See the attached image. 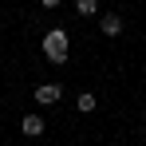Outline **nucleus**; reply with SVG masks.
<instances>
[{"instance_id":"20e7f679","label":"nucleus","mask_w":146,"mask_h":146,"mask_svg":"<svg viewBox=\"0 0 146 146\" xmlns=\"http://www.w3.org/2000/svg\"><path fill=\"white\" fill-rule=\"evenodd\" d=\"M103 32H107V36H119V32H122V20L115 16V12H107V16H103Z\"/></svg>"},{"instance_id":"0eeeda50","label":"nucleus","mask_w":146,"mask_h":146,"mask_svg":"<svg viewBox=\"0 0 146 146\" xmlns=\"http://www.w3.org/2000/svg\"><path fill=\"white\" fill-rule=\"evenodd\" d=\"M55 4H59V0H44V8H55Z\"/></svg>"},{"instance_id":"f03ea898","label":"nucleus","mask_w":146,"mask_h":146,"mask_svg":"<svg viewBox=\"0 0 146 146\" xmlns=\"http://www.w3.org/2000/svg\"><path fill=\"white\" fill-rule=\"evenodd\" d=\"M59 95H63V91H59L55 83H44V87H36V103H40V107H51V103H59Z\"/></svg>"},{"instance_id":"f257e3e1","label":"nucleus","mask_w":146,"mask_h":146,"mask_svg":"<svg viewBox=\"0 0 146 146\" xmlns=\"http://www.w3.org/2000/svg\"><path fill=\"white\" fill-rule=\"evenodd\" d=\"M67 51H71V44H67V36H63L59 28L44 36V55H48L51 63H63V59H67Z\"/></svg>"},{"instance_id":"39448f33","label":"nucleus","mask_w":146,"mask_h":146,"mask_svg":"<svg viewBox=\"0 0 146 146\" xmlns=\"http://www.w3.org/2000/svg\"><path fill=\"white\" fill-rule=\"evenodd\" d=\"M75 8L83 12V16H95V8H99V0H75Z\"/></svg>"},{"instance_id":"7ed1b4c3","label":"nucleus","mask_w":146,"mask_h":146,"mask_svg":"<svg viewBox=\"0 0 146 146\" xmlns=\"http://www.w3.org/2000/svg\"><path fill=\"white\" fill-rule=\"evenodd\" d=\"M20 126H24V134H28V138H36V134H44V119H40V115H28V119L20 122Z\"/></svg>"},{"instance_id":"423d86ee","label":"nucleus","mask_w":146,"mask_h":146,"mask_svg":"<svg viewBox=\"0 0 146 146\" xmlns=\"http://www.w3.org/2000/svg\"><path fill=\"white\" fill-rule=\"evenodd\" d=\"M75 107H79V111H83V115H87V111H95V95H87V91H83V95H79V103H75Z\"/></svg>"}]
</instances>
